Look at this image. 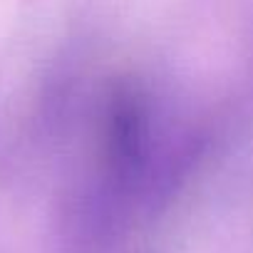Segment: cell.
Here are the masks:
<instances>
[{"mask_svg":"<svg viewBox=\"0 0 253 253\" xmlns=\"http://www.w3.org/2000/svg\"><path fill=\"white\" fill-rule=\"evenodd\" d=\"M144 137V109L134 89H119L109 112V147L117 162L132 164L139 157Z\"/></svg>","mask_w":253,"mask_h":253,"instance_id":"obj_1","label":"cell"}]
</instances>
